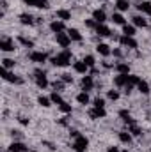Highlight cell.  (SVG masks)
<instances>
[{
    "instance_id": "b9f144b4",
    "label": "cell",
    "mask_w": 151,
    "mask_h": 152,
    "mask_svg": "<svg viewBox=\"0 0 151 152\" xmlns=\"http://www.w3.org/2000/svg\"><path fill=\"white\" fill-rule=\"evenodd\" d=\"M94 106H96V108H105V101H103L101 97H96V99H94Z\"/></svg>"
},
{
    "instance_id": "f6af8a7d",
    "label": "cell",
    "mask_w": 151,
    "mask_h": 152,
    "mask_svg": "<svg viewBox=\"0 0 151 152\" xmlns=\"http://www.w3.org/2000/svg\"><path fill=\"white\" fill-rule=\"evenodd\" d=\"M20 124L27 126V124H29V118H25V117H20Z\"/></svg>"
},
{
    "instance_id": "8992f818",
    "label": "cell",
    "mask_w": 151,
    "mask_h": 152,
    "mask_svg": "<svg viewBox=\"0 0 151 152\" xmlns=\"http://www.w3.org/2000/svg\"><path fill=\"white\" fill-rule=\"evenodd\" d=\"M0 50L2 51H14V42L9 37H2L0 39Z\"/></svg>"
},
{
    "instance_id": "ffe728a7",
    "label": "cell",
    "mask_w": 151,
    "mask_h": 152,
    "mask_svg": "<svg viewBox=\"0 0 151 152\" xmlns=\"http://www.w3.org/2000/svg\"><path fill=\"white\" fill-rule=\"evenodd\" d=\"M137 88H139V92L141 94H150V85H148V81H144V80H141L139 83H137Z\"/></svg>"
},
{
    "instance_id": "f1b7e54d",
    "label": "cell",
    "mask_w": 151,
    "mask_h": 152,
    "mask_svg": "<svg viewBox=\"0 0 151 152\" xmlns=\"http://www.w3.org/2000/svg\"><path fill=\"white\" fill-rule=\"evenodd\" d=\"M112 21L115 23V25H126V23H124L123 14H119V12H114V14H112Z\"/></svg>"
},
{
    "instance_id": "8fae6325",
    "label": "cell",
    "mask_w": 151,
    "mask_h": 152,
    "mask_svg": "<svg viewBox=\"0 0 151 152\" xmlns=\"http://www.w3.org/2000/svg\"><path fill=\"white\" fill-rule=\"evenodd\" d=\"M105 115H107L105 108H96V106H94V108H93V110L89 112V117H91L93 120H96V118H103Z\"/></svg>"
},
{
    "instance_id": "4fadbf2b",
    "label": "cell",
    "mask_w": 151,
    "mask_h": 152,
    "mask_svg": "<svg viewBox=\"0 0 151 152\" xmlns=\"http://www.w3.org/2000/svg\"><path fill=\"white\" fill-rule=\"evenodd\" d=\"M50 28H52V32L61 34V32H64V21L55 20V21H52V23H50Z\"/></svg>"
},
{
    "instance_id": "60d3db41",
    "label": "cell",
    "mask_w": 151,
    "mask_h": 152,
    "mask_svg": "<svg viewBox=\"0 0 151 152\" xmlns=\"http://www.w3.org/2000/svg\"><path fill=\"white\" fill-rule=\"evenodd\" d=\"M107 96H109V99H112V101H117V99H119V92H117V90H109Z\"/></svg>"
},
{
    "instance_id": "e575fe53",
    "label": "cell",
    "mask_w": 151,
    "mask_h": 152,
    "mask_svg": "<svg viewBox=\"0 0 151 152\" xmlns=\"http://www.w3.org/2000/svg\"><path fill=\"white\" fill-rule=\"evenodd\" d=\"M130 133H132V136H141V134H142V131H141L135 124H130Z\"/></svg>"
},
{
    "instance_id": "d6986e66",
    "label": "cell",
    "mask_w": 151,
    "mask_h": 152,
    "mask_svg": "<svg viewBox=\"0 0 151 152\" xmlns=\"http://www.w3.org/2000/svg\"><path fill=\"white\" fill-rule=\"evenodd\" d=\"M57 18H59L61 21L71 20V12H70V11H66V9H59V11H57Z\"/></svg>"
},
{
    "instance_id": "ee69618b",
    "label": "cell",
    "mask_w": 151,
    "mask_h": 152,
    "mask_svg": "<svg viewBox=\"0 0 151 152\" xmlns=\"http://www.w3.org/2000/svg\"><path fill=\"white\" fill-rule=\"evenodd\" d=\"M62 83H64V81H55V83H53V88H55V92H57L59 88H62Z\"/></svg>"
},
{
    "instance_id": "74e56055",
    "label": "cell",
    "mask_w": 151,
    "mask_h": 152,
    "mask_svg": "<svg viewBox=\"0 0 151 152\" xmlns=\"http://www.w3.org/2000/svg\"><path fill=\"white\" fill-rule=\"evenodd\" d=\"M59 108H61V112H62V113H71V104H68L66 101H64L62 104H59Z\"/></svg>"
},
{
    "instance_id": "7402d4cb",
    "label": "cell",
    "mask_w": 151,
    "mask_h": 152,
    "mask_svg": "<svg viewBox=\"0 0 151 152\" xmlns=\"http://www.w3.org/2000/svg\"><path fill=\"white\" fill-rule=\"evenodd\" d=\"M137 7H139V11H142V12H146L148 16H151V2H141Z\"/></svg>"
},
{
    "instance_id": "4316f807",
    "label": "cell",
    "mask_w": 151,
    "mask_h": 152,
    "mask_svg": "<svg viewBox=\"0 0 151 152\" xmlns=\"http://www.w3.org/2000/svg\"><path fill=\"white\" fill-rule=\"evenodd\" d=\"M68 36L71 37V41H82V34H80L76 28H70V30H68Z\"/></svg>"
},
{
    "instance_id": "f546056e",
    "label": "cell",
    "mask_w": 151,
    "mask_h": 152,
    "mask_svg": "<svg viewBox=\"0 0 151 152\" xmlns=\"http://www.w3.org/2000/svg\"><path fill=\"white\" fill-rule=\"evenodd\" d=\"M133 25H135V27H142V28H144V27L148 25V21H146L142 16H135V18H133Z\"/></svg>"
},
{
    "instance_id": "e0dca14e",
    "label": "cell",
    "mask_w": 151,
    "mask_h": 152,
    "mask_svg": "<svg viewBox=\"0 0 151 152\" xmlns=\"http://www.w3.org/2000/svg\"><path fill=\"white\" fill-rule=\"evenodd\" d=\"M93 18H94L98 23H103V21L107 20V14H105V11H101V9H96V11H93Z\"/></svg>"
},
{
    "instance_id": "44dd1931",
    "label": "cell",
    "mask_w": 151,
    "mask_h": 152,
    "mask_svg": "<svg viewBox=\"0 0 151 152\" xmlns=\"http://www.w3.org/2000/svg\"><path fill=\"white\" fill-rule=\"evenodd\" d=\"M20 21H21L23 25H34V18H32L30 14H27V12L20 14Z\"/></svg>"
},
{
    "instance_id": "6da1fadb",
    "label": "cell",
    "mask_w": 151,
    "mask_h": 152,
    "mask_svg": "<svg viewBox=\"0 0 151 152\" xmlns=\"http://www.w3.org/2000/svg\"><path fill=\"white\" fill-rule=\"evenodd\" d=\"M52 62H53V66H57V67H66V66H70V64H71V51L66 48L62 53L55 55V57L52 58Z\"/></svg>"
},
{
    "instance_id": "2e32d148",
    "label": "cell",
    "mask_w": 151,
    "mask_h": 152,
    "mask_svg": "<svg viewBox=\"0 0 151 152\" xmlns=\"http://www.w3.org/2000/svg\"><path fill=\"white\" fill-rule=\"evenodd\" d=\"M114 83L117 85V87H126L128 85V75H117L115 78H114Z\"/></svg>"
},
{
    "instance_id": "277c9868",
    "label": "cell",
    "mask_w": 151,
    "mask_h": 152,
    "mask_svg": "<svg viewBox=\"0 0 151 152\" xmlns=\"http://www.w3.org/2000/svg\"><path fill=\"white\" fill-rule=\"evenodd\" d=\"M0 75H2V78H4L5 81H11V83H23V80H21L20 76H16V75H13V73H9V69H4V67H2Z\"/></svg>"
},
{
    "instance_id": "d590c367",
    "label": "cell",
    "mask_w": 151,
    "mask_h": 152,
    "mask_svg": "<svg viewBox=\"0 0 151 152\" xmlns=\"http://www.w3.org/2000/svg\"><path fill=\"white\" fill-rule=\"evenodd\" d=\"M139 81H141V78H139V76H135V75H128V85H132V87H133V85H137Z\"/></svg>"
},
{
    "instance_id": "1f68e13d",
    "label": "cell",
    "mask_w": 151,
    "mask_h": 152,
    "mask_svg": "<svg viewBox=\"0 0 151 152\" xmlns=\"http://www.w3.org/2000/svg\"><path fill=\"white\" fill-rule=\"evenodd\" d=\"M76 101H78L80 104H87V103H89V96H87V92H80V94L76 96Z\"/></svg>"
},
{
    "instance_id": "5b68a950",
    "label": "cell",
    "mask_w": 151,
    "mask_h": 152,
    "mask_svg": "<svg viewBox=\"0 0 151 152\" xmlns=\"http://www.w3.org/2000/svg\"><path fill=\"white\" fill-rule=\"evenodd\" d=\"M119 42H121L123 46L130 48V50H135V48H137V41L133 37H130V36H121V37H119Z\"/></svg>"
},
{
    "instance_id": "d6a6232c",
    "label": "cell",
    "mask_w": 151,
    "mask_h": 152,
    "mask_svg": "<svg viewBox=\"0 0 151 152\" xmlns=\"http://www.w3.org/2000/svg\"><path fill=\"white\" fill-rule=\"evenodd\" d=\"M38 103L41 104V106L48 108V106L52 104V99H50V97H44V96H39V97H38Z\"/></svg>"
},
{
    "instance_id": "484cf974",
    "label": "cell",
    "mask_w": 151,
    "mask_h": 152,
    "mask_svg": "<svg viewBox=\"0 0 151 152\" xmlns=\"http://www.w3.org/2000/svg\"><path fill=\"white\" fill-rule=\"evenodd\" d=\"M115 7H117L119 11H128V9H130V2H128V0H117V2H115Z\"/></svg>"
},
{
    "instance_id": "7c38bea8",
    "label": "cell",
    "mask_w": 151,
    "mask_h": 152,
    "mask_svg": "<svg viewBox=\"0 0 151 152\" xmlns=\"http://www.w3.org/2000/svg\"><path fill=\"white\" fill-rule=\"evenodd\" d=\"M27 5L39 7V9H48V0H23Z\"/></svg>"
},
{
    "instance_id": "3957f363",
    "label": "cell",
    "mask_w": 151,
    "mask_h": 152,
    "mask_svg": "<svg viewBox=\"0 0 151 152\" xmlns=\"http://www.w3.org/2000/svg\"><path fill=\"white\" fill-rule=\"evenodd\" d=\"M34 78H36V83H38L39 88H44V87H48V80H46V75H44V71H41V69H36V71H34Z\"/></svg>"
},
{
    "instance_id": "ac0fdd59",
    "label": "cell",
    "mask_w": 151,
    "mask_h": 152,
    "mask_svg": "<svg viewBox=\"0 0 151 152\" xmlns=\"http://www.w3.org/2000/svg\"><path fill=\"white\" fill-rule=\"evenodd\" d=\"M73 67H75L76 73H80V75H85V73H87V69H89V66H87L84 60H80V62H75V66H73Z\"/></svg>"
},
{
    "instance_id": "8d00e7d4",
    "label": "cell",
    "mask_w": 151,
    "mask_h": 152,
    "mask_svg": "<svg viewBox=\"0 0 151 152\" xmlns=\"http://www.w3.org/2000/svg\"><path fill=\"white\" fill-rule=\"evenodd\" d=\"M84 62H85V64H87L89 67H94V64H96V60H94V57H93V55H85Z\"/></svg>"
},
{
    "instance_id": "5bb4252c",
    "label": "cell",
    "mask_w": 151,
    "mask_h": 152,
    "mask_svg": "<svg viewBox=\"0 0 151 152\" xmlns=\"http://www.w3.org/2000/svg\"><path fill=\"white\" fill-rule=\"evenodd\" d=\"M96 34L100 36V37H109L112 32H110V28L107 27V25H103V23H100L98 27H96Z\"/></svg>"
},
{
    "instance_id": "7bdbcfd3",
    "label": "cell",
    "mask_w": 151,
    "mask_h": 152,
    "mask_svg": "<svg viewBox=\"0 0 151 152\" xmlns=\"http://www.w3.org/2000/svg\"><path fill=\"white\" fill-rule=\"evenodd\" d=\"M61 80H62L64 83H73V76H71V75H68V73H64Z\"/></svg>"
},
{
    "instance_id": "7a4b0ae2",
    "label": "cell",
    "mask_w": 151,
    "mask_h": 152,
    "mask_svg": "<svg viewBox=\"0 0 151 152\" xmlns=\"http://www.w3.org/2000/svg\"><path fill=\"white\" fill-rule=\"evenodd\" d=\"M87 145H89V140L85 138V136H76L75 142H73V149H75V152H85L87 151Z\"/></svg>"
},
{
    "instance_id": "cb8c5ba5",
    "label": "cell",
    "mask_w": 151,
    "mask_h": 152,
    "mask_svg": "<svg viewBox=\"0 0 151 152\" xmlns=\"http://www.w3.org/2000/svg\"><path fill=\"white\" fill-rule=\"evenodd\" d=\"M119 140H121L123 143H130V142H132V133H130V131H128V133H126V131H121V133H119Z\"/></svg>"
},
{
    "instance_id": "ba28073f",
    "label": "cell",
    "mask_w": 151,
    "mask_h": 152,
    "mask_svg": "<svg viewBox=\"0 0 151 152\" xmlns=\"http://www.w3.org/2000/svg\"><path fill=\"white\" fill-rule=\"evenodd\" d=\"M82 90L84 92H89V90H93V87H94V83H93V78L87 75H84V78H82Z\"/></svg>"
},
{
    "instance_id": "30bf717a",
    "label": "cell",
    "mask_w": 151,
    "mask_h": 152,
    "mask_svg": "<svg viewBox=\"0 0 151 152\" xmlns=\"http://www.w3.org/2000/svg\"><path fill=\"white\" fill-rule=\"evenodd\" d=\"M55 37H57V42H59L62 48H68L70 42H71V37H70L68 34H62V32H61V34H55Z\"/></svg>"
},
{
    "instance_id": "4dcf8cb0",
    "label": "cell",
    "mask_w": 151,
    "mask_h": 152,
    "mask_svg": "<svg viewBox=\"0 0 151 152\" xmlns=\"http://www.w3.org/2000/svg\"><path fill=\"white\" fill-rule=\"evenodd\" d=\"M50 99H52V103H55V104H62V103H64V99H62V96H61L59 92H53V94L50 96Z\"/></svg>"
},
{
    "instance_id": "bcb514c9",
    "label": "cell",
    "mask_w": 151,
    "mask_h": 152,
    "mask_svg": "<svg viewBox=\"0 0 151 152\" xmlns=\"http://www.w3.org/2000/svg\"><path fill=\"white\" fill-rule=\"evenodd\" d=\"M107 152H121V151H119L117 147H109V149H107Z\"/></svg>"
},
{
    "instance_id": "ab89813d",
    "label": "cell",
    "mask_w": 151,
    "mask_h": 152,
    "mask_svg": "<svg viewBox=\"0 0 151 152\" xmlns=\"http://www.w3.org/2000/svg\"><path fill=\"white\" fill-rule=\"evenodd\" d=\"M85 25H87L89 28H94V30H96V27H98L100 23H98V21H96L94 18H91V20H85Z\"/></svg>"
},
{
    "instance_id": "7dc6e473",
    "label": "cell",
    "mask_w": 151,
    "mask_h": 152,
    "mask_svg": "<svg viewBox=\"0 0 151 152\" xmlns=\"http://www.w3.org/2000/svg\"><path fill=\"white\" fill-rule=\"evenodd\" d=\"M112 53L115 55V57H121V55H123V51H121V50H114Z\"/></svg>"
},
{
    "instance_id": "9a60e30c",
    "label": "cell",
    "mask_w": 151,
    "mask_h": 152,
    "mask_svg": "<svg viewBox=\"0 0 151 152\" xmlns=\"http://www.w3.org/2000/svg\"><path fill=\"white\" fill-rule=\"evenodd\" d=\"M96 51H98L100 55H103V57H109V55L112 53L110 46H109V44H103V42H100V44L96 46Z\"/></svg>"
},
{
    "instance_id": "836d02e7",
    "label": "cell",
    "mask_w": 151,
    "mask_h": 152,
    "mask_svg": "<svg viewBox=\"0 0 151 152\" xmlns=\"http://www.w3.org/2000/svg\"><path fill=\"white\" fill-rule=\"evenodd\" d=\"M2 66H4V69H13V67H14V60L4 58V60H2Z\"/></svg>"
},
{
    "instance_id": "603a6c76",
    "label": "cell",
    "mask_w": 151,
    "mask_h": 152,
    "mask_svg": "<svg viewBox=\"0 0 151 152\" xmlns=\"http://www.w3.org/2000/svg\"><path fill=\"white\" fill-rule=\"evenodd\" d=\"M115 69H117L119 75H130V66H128V64H123V62H121V64L115 66Z\"/></svg>"
},
{
    "instance_id": "681fc988",
    "label": "cell",
    "mask_w": 151,
    "mask_h": 152,
    "mask_svg": "<svg viewBox=\"0 0 151 152\" xmlns=\"http://www.w3.org/2000/svg\"><path fill=\"white\" fill-rule=\"evenodd\" d=\"M123 152H128V151H123Z\"/></svg>"
},
{
    "instance_id": "83f0119b",
    "label": "cell",
    "mask_w": 151,
    "mask_h": 152,
    "mask_svg": "<svg viewBox=\"0 0 151 152\" xmlns=\"http://www.w3.org/2000/svg\"><path fill=\"white\" fill-rule=\"evenodd\" d=\"M123 34L133 37V34H135V27H133V25H123Z\"/></svg>"
},
{
    "instance_id": "9c48e42d",
    "label": "cell",
    "mask_w": 151,
    "mask_h": 152,
    "mask_svg": "<svg viewBox=\"0 0 151 152\" xmlns=\"http://www.w3.org/2000/svg\"><path fill=\"white\" fill-rule=\"evenodd\" d=\"M9 152H29V149H27V145L21 143V142H13V143L9 145Z\"/></svg>"
},
{
    "instance_id": "f907efd6",
    "label": "cell",
    "mask_w": 151,
    "mask_h": 152,
    "mask_svg": "<svg viewBox=\"0 0 151 152\" xmlns=\"http://www.w3.org/2000/svg\"><path fill=\"white\" fill-rule=\"evenodd\" d=\"M30 152H36V151H30Z\"/></svg>"
},
{
    "instance_id": "c3c4849f",
    "label": "cell",
    "mask_w": 151,
    "mask_h": 152,
    "mask_svg": "<svg viewBox=\"0 0 151 152\" xmlns=\"http://www.w3.org/2000/svg\"><path fill=\"white\" fill-rule=\"evenodd\" d=\"M101 2H107V0H101Z\"/></svg>"
},
{
    "instance_id": "f35d334b",
    "label": "cell",
    "mask_w": 151,
    "mask_h": 152,
    "mask_svg": "<svg viewBox=\"0 0 151 152\" xmlns=\"http://www.w3.org/2000/svg\"><path fill=\"white\" fill-rule=\"evenodd\" d=\"M18 41H20L23 46H29V48L34 46V41H30V39H27V37H18Z\"/></svg>"
},
{
    "instance_id": "d4e9b609",
    "label": "cell",
    "mask_w": 151,
    "mask_h": 152,
    "mask_svg": "<svg viewBox=\"0 0 151 152\" xmlns=\"http://www.w3.org/2000/svg\"><path fill=\"white\" fill-rule=\"evenodd\" d=\"M119 117H121L126 124H135V122H133V118H132V115L128 113L126 110H121V112H119Z\"/></svg>"
},
{
    "instance_id": "52a82bcc",
    "label": "cell",
    "mask_w": 151,
    "mask_h": 152,
    "mask_svg": "<svg viewBox=\"0 0 151 152\" xmlns=\"http://www.w3.org/2000/svg\"><path fill=\"white\" fill-rule=\"evenodd\" d=\"M30 60L36 62V64H44L46 62V53H43V51H32L30 53Z\"/></svg>"
}]
</instances>
